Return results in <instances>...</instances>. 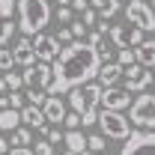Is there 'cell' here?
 <instances>
[{
  "label": "cell",
  "instance_id": "cell-1",
  "mask_svg": "<svg viewBox=\"0 0 155 155\" xmlns=\"http://www.w3.org/2000/svg\"><path fill=\"white\" fill-rule=\"evenodd\" d=\"M98 69H101V57L90 48V42L75 39V42L63 45L57 60L51 63V87H48V93L63 96V93L81 87V84H90V81L98 78Z\"/></svg>",
  "mask_w": 155,
  "mask_h": 155
},
{
  "label": "cell",
  "instance_id": "cell-2",
  "mask_svg": "<svg viewBox=\"0 0 155 155\" xmlns=\"http://www.w3.org/2000/svg\"><path fill=\"white\" fill-rule=\"evenodd\" d=\"M101 84H81L75 90H69V107L81 116V125H93L98 119V104H101Z\"/></svg>",
  "mask_w": 155,
  "mask_h": 155
},
{
  "label": "cell",
  "instance_id": "cell-3",
  "mask_svg": "<svg viewBox=\"0 0 155 155\" xmlns=\"http://www.w3.org/2000/svg\"><path fill=\"white\" fill-rule=\"evenodd\" d=\"M51 21V0H18V30L24 36H36Z\"/></svg>",
  "mask_w": 155,
  "mask_h": 155
},
{
  "label": "cell",
  "instance_id": "cell-4",
  "mask_svg": "<svg viewBox=\"0 0 155 155\" xmlns=\"http://www.w3.org/2000/svg\"><path fill=\"white\" fill-rule=\"evenodd\" d=\"M96 122L101 125V134L110 137V140H125V137L134 131V122H131L128 116H122V110H107V107H101Z\"/></svg>",
  "mask_w": 155,
  "mask_h": 155
},
{
  "label": "cell",
  "instance_id": "cell-5",
  "mask_svg": "<svg viewBox=\"0 0 155 155\" xmlns=\"http://www.w3.org/2000/svg\"><path fill=\"white\" fill-rule=\"evenodd\" d=\"M128 119L140 128H155V93H143L131 101V114Z\"/></svg>",
  "mask_w": 155,
  "mask_h": 155
},
{
  "label": "cell",
  "instance_id": "cell-6",
  "mask_svg": "<svg viewBox=\"0 0 155 155\" xmlns=\"http://www.w3.org/2000/svg\"><path fill=\"white\" fill-rule=\"evenodd\" d=\"M125 18L131 21L134 27H140L143 33H155V9H152V3L128 0L125 3Z\"/></svg>",
  "mask_w": 155,
  "mask_h": 155
},
{
  "label": "cell",
  "instance_id": "cell-7",
  "mask_svg": "<svg viewBox=\"0 0 155 155\" xmlns=\"http://www.w3.org/2000/svg\"><path fill=\"white\" fill-rule=\"evenodd\" d=\"M119 155H155V128H143V131H131L125 137V146Z\"/></svg>",
  "mask_w": 155,
  "mask_h": 155
},
{
  "label": "cell",
  "instance_id": "cell-8",
  "mask_svg": "<svg viewBox=\"0 0 155 155\" xmlns=\"http://www.w3.org/2000/svg\"><path fill=\"white\" fill-rule=\"evenodd\" d=\"M107 39L114 42L116 48H137V45L143 42V30L134 27L131 21H128V24H110Z\"/></svg>",
  "mask_w": 155,
  "mask_h": 155
},
{
  "label": "cell",
  "instance_id": "cell-9",
  "mask_svg": "<svg viewBox=\"0 0 155 155\" xmlns=\"http://www.w3.org/2000/svg\"><path fill=\"white\" fill-rule=\"evenodd\" d=\"M122 75H125V90H128V93H143V90L155 81L152 72H149L146 66H140V63L125 66V69H122Z\"/></svg>",
  "mask_w": 155,
  "mask_h": 155
},
{
  "label": "cell",
  "instance_id": "cell-10",
  "mask_svg": "<svg viewBox=\"0 0 155 155\" xmlns=\"http://www.w3.org/2000/svg\"><path fill=\"white\" fill-rule=\"evenodd\" d=\"M60 45L57 42V36H51V33H36L33 36V51H36V60H42V63H54L57 60V54H60Z\"/></svg>",
  "mask_w": 155,
  "mask_h": 155
},
{
  "label": "cell",
  "instance_id": "cell-11",
  "mask_svg": "<svg viewBox=\"0 0 155 155\" xmlns=\"http://www.w3.org/2000/svg\"><path fill=\"white\" fill-rule=\"evenodd\" d=\"M24 87H39V90H45L48 93V87H51V63H42L36 60L33 66H27L24 69Z\"/></svg>",
  "mask_w": 155,
  "mask_h": 155
},
{
  "label": "cell",
  "instance_id": "cell-12",
  "mask_svg": "<svg viewBox=\"0 0 155 155\" xmlns=\"http://www.w3.org/2000/svg\"><path fill=\"white\" fill-rule=\"evenodd\" d=\"M101 107H107V110H128L131 107V93L125 87H104L101 90Z\"/></svg>",
  "mask_w": 155,
  "mask_h": 155
},
{
  "label": "cell",
  "instance_id": "cell-13",
  "mask_svg": "<svg viewBox=\"0 0 155 155\" xmlns=\"http://www.w3.org/2000/svg\"><path fill=\"white\" fill-rule=\"evenodd\" d=\"M15 12H18V0H0V45H9L15 33V21H12Z\"/></svg>",
  "mask_w": 155,
  "mask_h": 155
},
{
  "label": "cell",
  "instance_id": "cell-14",
  "mask_svg": "<svg viewBox=\"0 0 155 155\" xmlns=\"http://www.w3.org/2000/svg\"><path fill=\"white\" fill-rule=\"evenodd\" d=\"M42 110H45V119L54 122V125H60V122L66 119V114H69V110H66V101L60 96H51V93H48V101L42 104Z\"/></svg>",
  "mask_w": 155,
  "mask_h": 155
},
{
  "label": "cell",
  "instance_id": "cell-15",
  "mask_svg": "<svg viewBox=\"0 0 155 155\" xmlns=\"http://www.w3.org/2000/svg\"><path fill=\"white\" fill-rule=\"evenodd\" d=\"M21 122L24 125H30V128H39V131H45L48 134V119H45V110L36 107V104H27V107H21Z\"/></svg>",
  "mask_w": 155,
  "mask_h": 155
},
{
  "label": "cell",
  "instance_id": "cell-16",
  "mask_svg": "<svg viewBox=\"0 0 155 155\" xmlns=\"http://www.w3.org/2000/svg\"><path fill=\"white\" fill-rule=\"evenodd\" d=\"M12 51H15V63H18V66H24V69L36 63V51H33V39H27V36H24V39H18Z\"/></svg>",
  "mask_w": 155,
  "mask_h": 155
},
{
  "label": "cell",
  "instance_id": "cell-17",
  "mask_svg": "<svg viewBox=\"0 0 155 155\" xmlns=\"http://www.w3.org/2000/svg\"><path fill=\"white\" fill-rule=\"evenodd\" d=\"M87 42H90V48H93L98 57H101V63H110L114 51H110V45H107V33L96 30V33H90V36H87Z\"/></svg>",
  "mask_w": 155,
  "mask_h": 155
},
{
  "label": "cell",
  "instance_id": "cell-18",
  "mask_svg": "<svg viewBox=\"0 0 155 155\" xmlns=\"http://www.w3.org/2000/svg\"><path fill=\"white\" fill-rule=\"evenodd\" d=\"M122 78V66L119 63H101V69H98V84L101 87H116V81Z\"/></svg>",
  "mask_w": 155,
  "mask_h": 155
},
{
  "label": "cell",
  "instance_id": "cell-19",
  "mask_svg": "<svg viewBox=\"0 0 155 155\" xmlns=\"http://www.w3.org/2000/svg\"><path fill=\"white\" fill-rule=\"evenodd\" d=\"M137 63L140 66H146V69H155V39H143L140 45H137Z\"/></svg>",
  "mask_w": 155,
  "mask_h": 155
},
{
  "label": "cell",
  "instance_id": "cell-20",
  "mask_svg": "<svg viewBox=\"0 0 155 155\" xmlns=\"http://www.w3.org/2000/svg\"><path fill=\"white\" fill-rule=\"evenodd\" d=\"M18 125H21V110H15V107L0 110V131H15Z\"/></svg>",
  "mask_w": 155,
  "mask_h": 155
},
{
  "label": "cell",
  "instance_id": "cell-21",
  "mask_svg": "<svg viewBox=\"0 0 155 155\" xmlns=\"http://www.w3.org/2000/svg\"><path fill=\"white\" fill-rule=\"evenodd\" d=\"M24 96H27L30 104H36V107H42V104L48 101V93H45V90H39V87H27V93H24Z\"/></svg>",
  "mask_w": 155,
  "mask_h": 155
},
{
  "label": "cell",
  "instance_id": "cell-22",
  "mask_svg": "<svg viewBox=\"0 0 155 155\" xmlns=\"http://www.w3.org/2000/svg\"><path fill=\"white\" fill-rule=\"evenodd\" d=\"M12 66H15V51L6 48V45H0V72H9Z\"/></svg>",
  "mask_w": 155,
  "mask_h": 155
},
{
  "label": "cell",
  "instance_id": "cell-23",
  "mask_svg": "<svg viewBox=\"0 0 155 155\" xmlns=\"http://www.w3.org/2000/svg\"><path fill=\"white\" fill-rule=\"evenodd\" d=\"M9 146H30V128H15V131H12V143H9Z\"/></svg>",
  "mask_w": 155,
  "mask_h": 155
},
{
  "label": "cell",
  "instance_id": "cell-24",
  "mask_svg": "<svg viewBox=\"0 0 155 155\" xmlns=\"http://www.w3.org/2000/svg\"><path fill=\"white\" fill-rule=\"evenodd\" d=\"M116 63H119V66L125 69V66H131V63H137V54L131 51V48H119V51H116Z\"/></svg>",
  "mask_w": 155,
  "mask_h": 155
},
{
  "label": "cell",
  "instance_id": "cell-25",
  "mask_svg": "<svg viewBox=\"0 0 155 155\" xmlns=\"http://www.w3.org/2000/svg\"><path fill=\"white\" fill-rule=\"evenodd\" d=\"M87 146H90V152H104V149H107V146H104V134L87 137Z\"/></svg>",
  "mask_w": 155,
  "mask_h": 155
},
{
  "label": "cell",
  "instance_id": "cell-26",
  "mask_svg": "<svg viewBox=\"0 0 155 155\" xmlns=\"http://www.w3.org/2000/svg\"><path fill=\"white\" fill-rule=\"evenodd\" d=\"M81 21H84L87 27H96V24H98V9H93V6H87V9L81 12Z\"/></svg>",
  "mask_w": 155,
  "mask_h": 155
},
{
  "label": "cell",
  "instance_id": "cell-27",
  "mask_svg": "<svg viewBox=\"0 0 155 155\" xmlns=\"http://www.w3.org/2000/svg\"><path fill=\"white\" fill-rule=\"evenodd\" d=\"M3 81H6V87H9V90H21V87H24V78H21V75H15L12 69L3 75Z\"/></svg>",
  "mask_w": 155,
  "mask_h": 155
},
{
  "label": "cell",
  "instance_id": "cell-28",
  "mask_svg": "<svg viewBox=\"0 0 155 155\" xmlns=\"http://www.w3.org/2000/svg\"><path fill=\"white\" fill-rule=\"evenodd\" d=\"M116 12H119V0H110V3H107L104 9H98V15H101V21H110V18L116 15Z\"/></svg>",
  "mask_w": 155,
  "mask_h": 155
},
{
  "label": "cell",
  "instance_id": "cell-29",
  "mask_svg": "<svg viewBox=\"0 0 155 155\" xmlns=\"http://www.w3.org/2000/svg\"><path fill=\"white\" fill-rule=\"evenodd\" d=\"M9 107H15V110H21V107H27V104H24V101H27V96H21L18 90H12V93H9Z\"/></svg>",
  "mask_w": 155,
  "mask_h": 155
},
{
  "label": "cell",
  "instance_id": "cell-30",
  "mask_svg": "<svg viewBox=\"0 0 155 155\" xmlns=\"http://www.w3.org/2000/svg\"><path fill=\"white\" fill-rule=\"evenodd\" d=\"M33 155H54V143L45 137V140H39L36 143V149H33Z\"/></svg>",
  "mask_w": 155,
  "mask_h": 155
},
{
  "label": "cell",
  "instance_id": "cell-31",
  "mask_svg": "<svg viewBox=\"0 0 155 155\" xmlns=\"http://www.w3.org/2000/svg\"><path fill=\"white\" fill-rule=\"evenodd\" d=\"M72 12H75L72 6H60L57 9V21L60 24H72Z\"/></svg>",
  "mask_w": 155,
  "mask_h": 155
},
{
  "label": "cell",
  "instance_id": "cell-32",
  "mask_svg": "<svg viewBox=\"0 0 155 155\" xmlns=\"http://www.w3.org/2000/svg\"><path fill=\"white\" fill-rule=\"evenodd\" d=\"M57 42H60V45H69V42H75V36H72V27H69V24H66V27H60Z\"/></svg>",
  "mask_w": 155,
  "mask_h": 155
},
{
  "label": "cell",
  "instance_id": "cell-33",
  "mask_svg": "<svg viewBox=\"0 0 155 155\" xmlns=\"http://www.w3.org/2000/svg\"><path fill=\"white\" fill-rule=\"evenodd\" d=\"M69 27H72V36H75V39H84V36H87V24H84V21H72Z\"/></svg>",
  "mask_w": 155,
  "mask_h": 155
},
{
  "label": "cell",
  "instance_id": "cell-34",
  "mask_svg": "<svg viewBox=\"0 0 155 155\" xmlns=\"http://www.w3.org/2000/svg\"><path fill=\"white\" fill-rule=\"evenodd\" d=\"M63 125L66 128H81V116L72 110V114H66V119H63Z\"/></svg>",
  "mask_w": 155,
  "mask_h": 155
},
{
  "label": "cell",
  "instance_id": "cell-35",
  "mask_svg": "<svg viewBox=\"0 0 155 155\" xmlns=\"http://www.w3.org/2000/svg\"><path fill=\"white\" fill-rule=\"evenodd\" d=\"M45 137H48L51 143H63V137H66V134H63L60 128H48V134H45Z\"/></svg>",
  "mask_w": 155,
  "mask_h": 155
},
{
  "label": "cell",
  "instance_id": "cell-36",
  "mask_svg": "<svg viewBox=\"0 0 155 155\" xmlns=\"http://www.w3.org/2000/svg\"><path fill=\"white\" fill-rule=\"evenodd\" d=\"M6 155H33V149H30V146H9Z\"/></svg>",
  "mask_w": 155,
  "mask_h": 155
},
{
  "label": "cell",
  "instance_id": "cell-37",
  "mask_svg": "<svg viewBox=\"0 0 155 155\" xmlns=\"http://www.w3.org/2000/svg\"><path fill=\"white\" fill-rule=\"evenodd\" d=\"M69 6H72V9H75V12H84V9H87V6H90V0H72V3H69Z\"/></svg>",
  "mask_w": 155,
  "mask_h": 155
},
{
  "label": "cell",
  "instance_id": "cell-38",
  "mask_svg": "<svg viewBox=\"0 0 155 155\" xmlns=\"http://www.w3.org/2000/svg\"><path fill=\"white\" fill-rule=\"evenodd\" d=\"M107 3H110V0H90V6H93V9H104Z\"/></svg>",
  "mask_w": 155,
  "mask_h": 155
},
{
  "label": "cell",
  "instance_id": "cell-39",
  "mask_svg": "<svg viewBox=\"0 0 155 155\" xmlns=\"http://www.w3.org/2000/svg\"><path fill=\"white\" fill-rule=\"evenodd\" d=\"M9 152V140H3V137H0V155H6Z\"/></svg>",
  "mask_w": 155,
  "mask_h": 155
},
{
  "label": "cell",
  "instance_id": "cell-40",
  "mask_svg": "<svg viewBox=\"0 0 155 155\" xmlns=\"http://www.w3.org/2000/svg\"><path fill=\"white\" fill-rule=\"evenodd\" d=\"M6 90H9V87H6V81L0 78V96H6Z\"/></svg>",
  "mask_w": 155,
  "mask_h": 155
},
{
  "label": "cell",
  "instance_id": "cell-41",
  "mask_svg": "<svg viewBox=\"0 0 155 155\" xmlns=\"http://www.w3.org/2000/svg\"><path fill=\"white\" fill-rule=\"evenodd\" d=\"M63 155H78V152H72V149H66V152H63Z\"/></svg>",
  "mask_w": 155,
  "mask_h": 155
},
{
  "label": "cell",
  "instance_id": "cell-42",
  "mask_svg": "<svg viewBox=\"0 0 155 155\" xmlns=\"http://www.w3.org/2000/svg\"><path fill=\"white\" fill-rule=\"evenodd\" d=\"M96 155H107V152H96Z\"/></svg>",
  "mask_w": 155,
  "mask_h": 155
},
{
  "label": "cell",
  "instance_id": "cell-43",
  "mask_svg": "<svg viewBox=\"0 0 155 155\" xmlns=\"http://www.w3.org/2000/svg\"><path fill=\"white\" fill-rule=\"evenodd\" d=\"M152 9H155V0H152Z\"/></svg>",
  "mask_w": 155,
  "mask_h": 155
},
{
  "label": "cell",
  "instance_id": "cell-44",
  "mask_svg": "<svg viewBox=\"0 0 155 155\" xmlns=\"http://www.w3.org/2000/svg\"><path fill=\"white\" fill-rule=\"evenodd\" d=\"M152 78H155V69H152Z\"/></svg>",
  "mask_w": 155,
  "mask_h": 155
}]
</instances>
